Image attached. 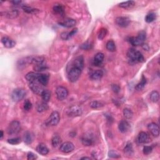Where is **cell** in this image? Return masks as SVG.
<instances>
[{
  "label": "cell",
  "mask_w": 160,
  "mask_h": 160,
  "mask_svg": "<svg viewBox=\"0 0 160 160\" xmlns=\"http://www.w3.org/2000/svg\"><path fill=\"white\" fill-rule=\"evenodd\" d=\"M127 56L131 64H136L145 61V58L142 53L134 48H131L128 51Z\"/></svg>",
  "instance_id": "1"
},
{
  "label": "cell",
  "mask_w": 160,
  "mask_h": 160,
  "mask_svg": "<svg viewBox=\"0 0 160 160\" xmlns=\"http://www.w3.org/2000/svg\"><path fill=\"white\" fill-rule=\"evenodd\" d=\"M82 69L71 64L70 69L68 70V79L70 82L75 83L79 79L81 74Z\"/></svg>",
  "instance_id": "2"
},
{
  "label": "cell",
  "mask_w": 160,
  "mask_h": 160,
  "mask_svg": "<svg viewBox=\"0 0 160 160\" xmlns=\"http://www.w3.org/2000/svg\"><path fill=\"white\" fill-rule=\"evenodd\" d=\"M146 38V34L145 31H141L139 32L138 34L136 37H132L130 38V43L133 46L142 45L145 42Z\"/></svg>",
  "instance_id": "3"
},
{
  "label": "cell",
  "mask_w": 160,
  "mask_h": 160,
  "mask_svg": "<svg viewBox=\"0 0 160 160\" xmlns=\"http://www.w3.org/2000/svg\"><path fill=\"white\" fill-rule=\"evenodd\" d=\"M26 92L23 88H17L15 89L13 92L11 93V97L13 101L18 102L21 100L26 97Z\"/></svg>",
  "instance_id": "4"
},
{
  "label": "cell",
  "mask_w": 160,
  "mask_h": 160,
  "mask_svg": "<svg viewBox=\"0 0 160 160\" xmlns=\"http://www.w3.org/2000/svg\"><path fill=\"white\" fill-rule=\"evenodd\" d=\"M21 130V124L17 120L13 121L7 128V133L9 135H15Z\"/></svg>",
  "instance_id": "5"
},
{
  "label": "cell",
  "mask_w": 160,
  "mask_h": 160,
  "mask_svg": "<svg viewBox=\"0 0 160 160\" xmlns=\"http://www.w3.org/2000/svg\"><path fill=\"white\" fill-rule=\"evenodd\" d=\"M66 113L69 117H76L81 116L83 113L81 107L78 105H73L69 107L66 111Z\"/></svg>",
  "instance_id": "6"
},
{
  "label": "cell",
  "mask_w": 160,
  "mask_h": 160,
  "mask_svg": "<svg viewBox=\"0 0 160 160\" xmlns=\"http://www.w3.org/2000/svg\"><path fill=\"white\" fill-rule=\"evenodd\" d=\"M29 87L34 94L38 95H41L44 90L43 86L38 81V80L30 82L29 83Z\"/></svg>",
  "instance_id": "7"
},
{
  "label": "cell",
  "mask_w": 160,
  "mask_h": 160,
  "mask_svg": "<svg viewBox=\"0 0 160 160\" xmlns=\"http://www.w3.org/2000/svg\"><path fill=\"white\" fill-rule=\"evenodd\" d=\"M60 120V114L58 111H53L50 114L49 118L46 121V124L48 126H56L59 123Z\"/></svg>",
  "instance_id": "8"
},
{
  "label": "cell",
  "mask_w": 160,
  "mask_h": 160,
  "mask_svg": "<svg viewBox=\"0 0 160 160\" xmlns=\"http://www.w3.org/2000/svg\"><path fill=\"white\" fill-rule=\"evenodd\" d=\"M56 95L57 99L60 101H63L68 97V91L64 86H60L56 89Z\"/></svg>",
  "instance_id": "9"
},
{
  "label": "cell",
  "mask_w": 160,
  "mask_h": 160,
  "mask_svg": "<svg viewBox=\"0 0 160 160\" xmlns=\"http://www.w3.org/2000/svg\"><path fill=\"white\" fill-rule=\"evenodd\" d=\"M75 149V146L73 143L69 141H67L62 143L60 145V150L63 153H69L72 152Z\"/></svg>",
  "instance_id": "10"
},
{
  "label": "cell",
  "mask_w": 160,
  "mask_h": 160,
  "mask_svg": "<svg viewBox=\"0 0 160 160\" xmlns=\"http://www.w3.org/2000/svg\"><path fill=\"white\" fill-rule=\"evenodd\" d=\"M115 21H116V23L118 26H119L121 28H126L131 23V20L129 18L124 17L116 18Z\"/></svg>",
  "instance_id": "11"
},
{
  "label": "cell",
  "mask_w": 160,
  "mask_h": 160,
  "mask_svg": "<svg viewBox=\"0 0 160 160\" xmlns=\"http://www.w3.org/2000/svg\"><path fill=\"white\" fill-rule=\"evenodd\" d=\"M1 43L4 45V46L7 48H12L16 46L15 41L8 36L3 37L1 39Z\"/></svg>",
  "instance_id": "12"
},
{
  "label": "cell",
  "mask_w": 160,
  "mask_h": 160,
  "mask_svg": "<svg viewBox=\"0 0 160 160\" xmlns=\"http://www.w3.org/2000/svg\"><path fill=\"white\" fill-rule=\"evenodd\" d=\"M138 141L140 144L148 143L151 141V138L148 133L142 132L140 133L138 136Z\"/></svg>",
  "instance_id": "13"
},
{
  "label": "cell",
  "mask_w": 160,
  "mask_h": 160,
  "mask_svg": "<svg viewBox=\"0 0 160 160\" xmlns=\"http://www.w3.org/2000/svg\"><path fill=\"white\" fill-rule=\"evenodd\" d=\"M148 129L153 136L158 137L159 135V127L155 123H151L148 125Z\"/></svg>",
  "instance_id": "14"
},
{
  "label": "cell",
  "mask_w": 160,
  "mask_h": 160,
  "mask_svg": "<svg viewBox=\"0 0 160 160\" xmlns=\"http://www.w3.org/2000/svg\"><path fill=\"white\" fill-rule=\"evenodd\" d=\"M130 124L126 120H122L121 121L119 125H118V129H119L120 132L122 133H127L130 129Z\"/></svg>",
  "instance_id": "15"
},
{
  "label": "cell",
  "mask_w": 160,
  "mask_h": 160,
  "mask_svg": "<svg viewBox=\"0 0 160 160\" xmlns=\"http://www.w3.org/2000/svg\"><path fill=\"white\" fill-rule=\"evenodd\" d=\"M81 143L83 145L86 146H91L94 144V139L92 135L90 134H86L81 138Z\"/></svg>",
  "instance_id": "16"
},
{
  "label": "cell",
  "mask_w": 160,
  "mask_h": 160,
  "mask_svg": "<svg viewBox=\"0 0 160 160\" xmlns=\"http://www.w3.org/2000/svg\"><path fill=\"white\" fill-rule=\"evenodd\" d=\"M104 58V55L103 53H98L97 54H96L93 60L94 65L97 66H101L103 62Z\"/></svg>",
  "instance_id": "17"
},
{
  "label": "cell",
  "mask_w": 160,
  "mask_h": 160,
  "mask_svg": "<svg viewBox=\"0 0 160 160\" xmlns=\"http://www.w3.org/2000/svg\"><path fill=\"white\" fill-rule=\"evenodd\" d=\"M36 151L41 155H46L48 154L49 149L48 148L45 144L40 143L36 147Z\"/></svg>",
  "instance_id": "18"
},
{
  "label": "cell",
  "mask_w": 160,
  "mask_h": 160,
  "mask_svg": "<svg viewBox=\"0 0 160 160\" xmlns=\"http://www.w3.org/2000/svg\"><path fill=\"white\" fill-rule=\"evenodd\" d=\"M59 24L61 25V26L66 27V28H71L75 26L76 22V20H73V19L71 18H67L65 21H63L62 22H60Z\"/></svg>",
  "instance_id": "19"
},
{
  "label": "cell",
  "mask_w": 160,
  "mask_h": 160,
  "mask_svg": "<svg viewBox=\"0 0 160 160\" xmlns=\"http://www.w3.org/2000/svg\"><path fill=\"white\" fill-rule=\"evenodd\" d=\"M40 73H37L34 72H30L27 73L25 76V78L27 80V81L30 83L32 81H34L35 80H38V77H39Z\"/></svg>",
  "instance_id": "20"
},
{
  "label": "cell",
  "mask_w": 160,
  "mask_h": 160,
  "mask_svg": "<svg viewBox=\"0 0 160 160\" xmlns=\"http://www.w3.org/2000/svg\"><path fill=\"white\" fill-rule=\"evenodd\" d=\"M49 78L50 76L48 74H41V73H40L38 80L43 86H45L48 83Z\"/></svg>",
  "instance_id": "21"
},
{
  "label": "cell",
  "mask_w": 160,
  "mask_h": 160,
  "mask_svg": "<svg viewBox=\"0 0 160 160\" xmlns=\"http://www.w3.org/2000/svg\"><path fill=\"white\" fill-rule=\"evenodd\" d=\"M49 108L48 105L47 104L46 102L43 101V102H39V103H37L36 105V110L39 113H42L46 111Z\"/></svg>",
  "instance_id": "22"
},
{
  "label": "cell",
  "mask_w": 160,
  "mask_h": 160,
  "mask_svg": "<svg viewBox=\"0 0 160 160\" xmlns=\"http://www.w3.org/2000/svg\"><path fill=\"white\" fill-rule=\"evenodd\" d=\"M103 76V72L102 70L98 69L97 71L93 72L90 75V78L93 80H98L100 79Z\"/></svg>",
  "instance_id": "23"
},
{
  "label": "cell",
  "mask_w": 160,
  "mask_h": 160,
  "mask_svg": "<svg viewBox=\"0 0 160 160\" xmlns=\"http://www.w3.org/2000/svg\"><path fill=\"white\" fill-rule=\"evenodd\" d=\"M33 68L35 71H44V70L47 69L48 68V65H46V62L44 61L43 63H38V64H36V65H34Z\"/></svg>",
  "instance_id": "24"
},
{
  "label": "cell",
  "mask_w": 160,
  "mask_h": 160,
  "mask_svg": "<svg viewBox=\"0 0 160 160\" xmlns=\"http://www.w3.org/2000/svg\"><path fill=\"white\" fill-rule=\"evenodd\" d=\"M5 16L6 17H7L9 19H14L17 18L19 12L17 9H13V10L8 11L4 13Z\"/></svg>",
  "instance_id": "25"
},
{
  "label": "cell",
  "mask_w": 160,
  "mask_h": 160,
  "mask_svg": "<svg viewBox=\"0 0 160 160\" xmlns=\"http://www.w3.org/2000/svg\"><path fill=\"white\" fill-rule=\"evenodd\" d=\"M23 140L25 143L30 145L33 141V134L29 132H26L23 136Z\"/></svg>",
  "instance_id": "26"
},
{
  "label": "cell",
  "mask_w": 160,
  "mask_h": 160,
  "mask_svg": "<svg viewBox=\"0 0 160 160\" xmlns=\"http://www.w3.org/2000/svg\"><path fill=\"white\" fill-rule=\"evenodd\" d=\"M53 11L60 16L65 15V9L61 5H55L53 7Z\"/></svg>",
  "instance_id": "27"
},
{
  "label": "cell",
  "mask_w": 160,
  "mask_h": 160,
  "mask_svg": "<svg viewBox=\"0 0 160 160\" xmlns=\"http://www.w3.org/2000/svg\"><path fill=\"white\" fill-rule=\"evenodd\" d=\"M22 9H23L24 12H26L29 14H36L39 12V10H38V9L33 8L31 7V6H29L27 5L22 6Z\"/></svg>",
  "instance_id": "28"
},
{
  "label": "cell",
  "mask_w": 160,
  "mask_h": 160,
  "mask_svg": "<svg viewBox=\"0 0 160 160\" xmlns=\"http://www.w3.org/2000/svg\"><path fill=\"white\" fill-rule=\"evenodd\" d=\"M150 100L153 103H157L159 99V94L157 91H153L149 95Z\"/></svg>",
  "instance_id": "29"
},
{
  "label": "cell",
  "mask_w": 160,
  "mask_h": 160,
  "mask_svg": "<svg viewBox=\"0 0 160 160\" xmlns=\"http://www.w3.org/2000/svg\"><path fill=\"white\" fill-rule=\"evenodd\" d=\"M156 15L155 13L151 12L146 16L145 21L148 23H152V22H153L156 20Z\"/></svg>",
  "instance_id": "30"
},
{
  "label": "cell",
  "mask_w": 160,
  "mask_h": 160,
  "mask_svg": "<svg viewBox=\"0 0 160 160\" xmlns=\"http://www.w3.org/2000/svg\"><path fill=\"white\" fill-rule=\"evenodd\" d=\"M41 97H42L43 100L45 102H48L51 98V93L48 89H44L41 95Z\"/></svg>",
  "instance_id": "31"
},
{
  "label": "cell",
  "mask_w": 160,
  "mask_h": 160,
  "mask_svg": "<svg viewBox=\"0 0 160 160\" xmlns=\"http://www.w3.org/2000/svg\"><path fill=\"white\" fill-rule=\"evenodd\" d=\"M146 84V79L145 77V76H142V78H141V82L139 83L136 86V89L138 91H141L142 90V89L145 87V85Z\"/></svg>",
  "instance_id": "32"
},
{
  "label": "cell",
  "mask_w": 160,
  "mask_h": 160,
  "mask_svg": "<svg viewBox=\"0 0 160 160\" xmlns=\"http://www.w3.org/2000/svg\"><path fill=\"white\" fill-rule=\"evenodd\" d=\"M106 49L111 52H114L116 51V44H115L113 40H110L108 41L106 43Z\"/></svg>",
  "instance_id": "33"
},
{
  "label": "cell",
  "mask_w": 160,
  "mask_h": 160,
  "mask_svg": "<svg viewBox=\"0 0 160 160\" xmlns=\"http://www.w3.org/2000/svg\"><path fill=\"white\" fill-rule=\"evenodd\" d=\"M52 144L53 147L56 148V147L61 145V139L59 136H54L52 138Z\"/></svg>",
  "instance_id": "34"
},
{
  "label": "cell",
  "mask_w": 160,
  "mask_h": 160,
  "mask_svg": "<svg viewBox=\"0 0 160 160\" xmlns=\"http://www.w3.org/2000/svg\"><path fill=\"white\" fill-rule=\"evenodd\" d=\"M134 5H135V3H134V1H128L120 3L119 6L120 8H129L133 7Z\"/></svg>",
  "instance_id": "35"
},
{
  "label": "cell",
  "mask_w": 160,
  "mask_h": 160,
  "mask_svg": "<svg viewBox=\"0 0 160 160\" xmlns=\"http://www.w3.org/2000/svg\"><path fill=\"white\" fill-rule=\"evenodd\" d=\"M124 152L127 154L128 155L131 156L133 153V146L132 144L131 143H128L126 144V146L124 148Z\"/></svg>",
  "instance_id": "36"
},
{
  "label": "cell",
  "mask_w": 160,
  "mask_h": 160,
  "mask_svg": "<svg viewBox=\"0 0 160 160\" xmlns=\"http://www.w3.org/2000/svg\"><path fill=\"white\" fill-rule=\"evenodd\" d=\"M107 33H108V31L106 28H101L98 33V39L100 40H103L105 36H106Z\"/></svg>",
  "instance_id": "37"
},
{
  "label": "cell",
  "mask_w": 160,
  "mask_h": 160,
  "mask_svg": "<svg viewBox=\"0 0 160 160\" xmlns=\"http://www.w3.org/2000/svg\"><path fill=\"white\" fill-rule=\"evenodd\" d=\"M123 115L126 119H131L133 116V113L130 109L125 108L123 110Z\"/></svg>",
  "instance_id": "38"
},
{
  "label": "cell",
  "mask_w": 160,
  "mask_h": 160,
  "mask_svg": "<svg viewBox=\"0 0 160 160\" xmlns=\"http://www.w3.org/2000/svg\"><path fill=\"white\" fill-rule=\"evenodd\" d=\"M89 105H90L91 108H93V109H97V108L103 106V104L98 101H93L91 102Z\"/></svg>",
  "instance_id": "39"
},
{
  "label": "cell",
  "mask_w": 160,
  "mask_h": 160,
  "mask_svg": "<svg viewBox=\"0 0 160 160\" xmlns=\"http://www.w3.org/2000/svg\"><path fill=\"white\" fill-rule=\"evenodd\" d=\"M32 106H33V105H32L31 102L29 100H26L24 102V110L26 111H29L30 110H31Z\"/></svg>",
  "instance_id": "40"
},
{
  "label": "cell",
  "mask_w": 160,
  "mask_h": 160,
  "mask_svg": "<svg viewBox=\"0 0 160 160\" xmlns=\"http://www.w3.org/2000/svg\"><path fill=\"white\" fill-rule=\"evenodd\" d=\"M21 140L20 138H14L8 140V143L13 145H18V144H20L21 143Z\"/></svg>",
  "instance_id": "41"
},
{
  "label": "cell",
  "mask_w": 160,
  "mask_h": 160,
  "mask_svg": "<svg viewBox=\"0 0 160 160\" xmlns=\"http://www.w3.org/2000/svg\"><path fill=\"white\" fill-rule=\"evenodd\" d=\"M92 47H93V45L91 43L86 42L85 43L81 44V46H80V48L82 50H91L92 48Z\"/></svg>",
  "instance_id": "42"
},
{
  "label": "cell",
  "mask_w": 160,
  "mask_h": 160,
  "mask_svg": "<svg viewBox=\"0 0 160 160\" xmlns=\"http://www.w3.org/2000/svg\"><path fill=\"white\" fill-rule=\"evenodd\" d=\"M108 155L110 157L113 158H118L121 157V156L119 153L116 151H115L114 150H111V151L109 152Z\"/></svg>",
  "instance_id": "43"
},
{
  "label": "cell",
  "mask_w": 160,
  "mask_h": 160,
  "mask_svg": "<svg viewBox=\"0 0 160 160\" xmlns=\"http://www.w3.org/2000/svg\"><path fill=\"white\" fill-rule=\"evenodd\" d=\"M143 151V153L145 155H149L153 151V147L150 146H144Z\"/></svg>",
  "instance_id": "44"
},
{
  "label": "cell",
  "mask_w": 160,
  "mask_h": 160,
  "mask_svg": "<svg viewBox=\"0 0 160 160\" xmlns=\"http://www.w3.org/2000/svg\"><path fill=\"white\" fill-rule=\"evenodd\" d=\"M37 158H38V156L35 154H34L33 153L30 152L28 153L27 159L28 160H34V159H36Z\"/></svg>",
  "instance_id": "45"
},
{
  "label": "cell",
  "mask_w": 160,
  "mask_h": 160,
  "mask_svg": "<svg viewBox=\"0 0 160 160\" xmlns=\"http://www.w3.org/2000/svg\"><path fill=\"white\" fill-rule=\"evenodd\" d=\"M61 38L63 40H69V32H63L61 34Z\"/></svg>",
  "instance_id": "46"
},
{
  "label": "cell",
  "mask_w": 160,
  "mask_h": 160,
  "mask_svg": "<svg viewBox=\"0 0 160 160\" xmlns=\"http://www.w3.org/2000/svg\"><path fill=\"white\" fill-rule=\"evenodd\" d=\"M111 89L114 93H118L120 91L121 88L118 85H112Z\"/></svg>",
  "instance_id": "47"
},
{
  "label": "cell",
  "mask_w": 160,
  "mask_h": 160,
  "mask_svg": "<svg viewBox=\"0 0 160 160\" xmlns=\"http://www.w3.org/2000/svg\"><path fill=\"white\" fill-rule=\"evenodd\" d=\"M78 32V29L77 28H75V29H73V30L71 31V32H69V39L70 38H71L74 35L76 34V33Z\"/></svg>",
  "instance_id": "48"
},
{
  "label": "cell",
  "mask_w": 160,
  "mask_h": 160,
  "mask_svg": "<svg viewBox=\"0 0 160 160\" xmlns=\"http://www.w3.org/2000/svg\"><path fill=\"white\" fill-rule=\"evenodd\" d=\"M11 3H13L14 5H19L21 3V1H11Z\"/></svg>",
  "instance_id": "49"
},
{
  "label": "cell",
  "mask_w": 160,
  "mask_h": 160,
  "mask_svg": "<svg viewBox=\"0 0 160 160\" xmlns=\"http://www.w3.org/2000/svg\"><path fill=\"white\" fill-rule=\"evenodd\" d=\"M142 46H143V49H145V50H148V49H149V47H148V44H147L143 43V44H142Z\"/></svg>",
  "instance_id": "50"
},
{
  "label": "cell",
  "mask_w": 160,
  "mask_h": 160,
  "mask_svg": "<svg viewBox=\"0 0 160 160\" xmlns=\"http://www.w3.org/2000/svg\"><path fill=\"white\" fill-rule=\"evenodd\" d=\"M3 135H4V134H3V132L1 130V135H0V140H2L3 139Z\"/></svg>",
  "instance_id": "51"
},
{
  "label": "cell",
  "mask_w": 160,
  "mask_h": 160,
  "mask_svg": "<svg viewBox=\"0 0 160 160\" xmlns=\"http://www.w3.org/2000/svg\"><path fill=\"white\" fill-rule=\"evenodd\" d=\"M81 159H91L90 157H83L81 158Z\"/></svg>",
  "instance_id": "52"
}]
</instances>
